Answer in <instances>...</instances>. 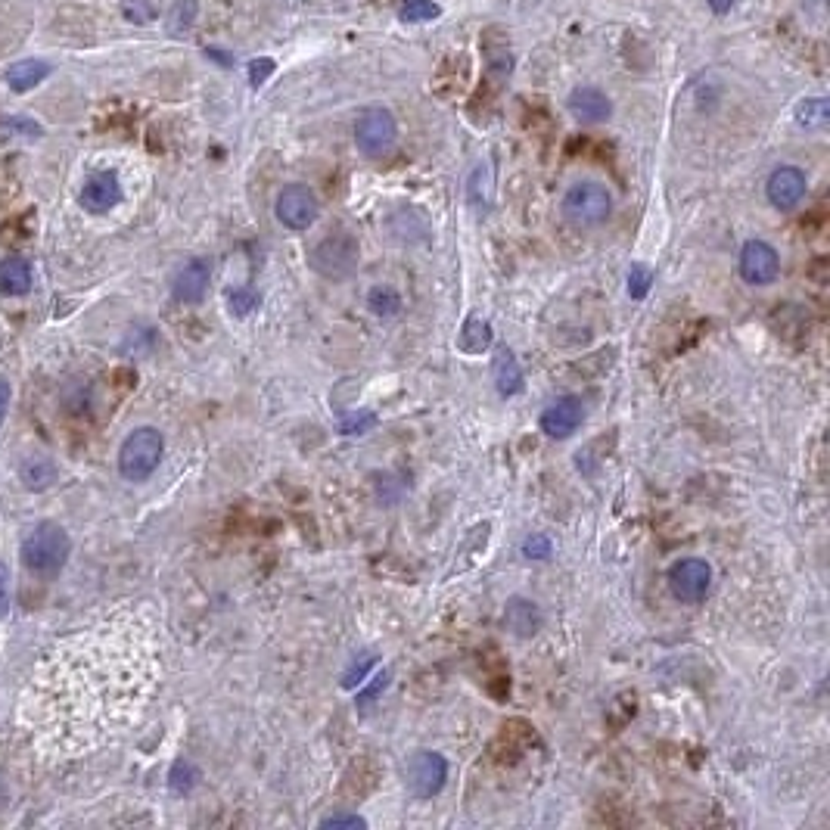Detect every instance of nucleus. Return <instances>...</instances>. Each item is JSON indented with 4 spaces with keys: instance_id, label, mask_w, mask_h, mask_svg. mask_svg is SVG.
Instances as JSON below:
<instances>
[{
    "instance_id": "7",
    "label": "nucleus",
    "mask_w": 830,
    "mask_h": 830,
    "mask_svg": "<svg viewBox=\"0 0 830 830\" xmlns=\"http://www.w3.org/2000/svg\"><path fill=\"white\" fill-rule=\"evenodd\" d=\"M669 591L681 604H703L712 591V566L700 557H684L672 563Z\"/></svg>"
},
{
    "instance_id": "32",
    "label": "nucleus",
    "mask_w": 830,
    "mask_h": 830,
    "mask_svg": "<svg viewBox=\"0 0 830 830\" xmlns=\"http://www.w3.org/2000/svg\"><path fill=\"white\" fill-rule=\"evenodd\" d=\"M554 554V541L548 535H541V532H532L526 541H523V557L529 560H548Z\"/></svg>"
},
{
    "instance_id": "26",
    "label": "nucleus",
    "mask_w": 830,
    "mask_h": 830,
    "mask_svg": "<svg viewBox=\"0 0 830 830\" xmlns=\"http://www.w3.org/2000/svg\"><path fill=\"white\" fill-rule=\"evenodd\" d=\"M653 271L647 265H632L628 268V277H625V293L632 299H647L650 286H653Z\"/></svg>"
},
{
    "instance_id": "31",
    "label": "nucleus",
    "mask_w": 830,
    "mask_h": 830,
    "mask_svg": "<svg viewBox=\"0 0 830 830\" xmlns=\"http://www.w3.org/2000/svg\"><path fill=\"white\" fill-rule=\"evenodd\" d=\"M377 426V414L374 411H361V414H352L339 423V433L342 436H364L367 429H374Z\"/></svg>"
},
{
    "instance_id": "3",
    "label": "nucleus",
    "mask_w": 830,
    "mask_h": 830,
    "mask_svg": "<svg viewBox=\"0 0 830 830\" xmlns=\"http://www.w3.org/2000/svg\"><path fill=\"white\" fill-rule=\"evenodd\" d=\"M165 454V439L156 426H137L119 448V473L128 482H147Z\"/></svg>"
},
{
    "instance_id": "29",
    "label": "nucleus",
    "mask_w": 830,
    "mask_h": 830,
    "mask_svg": "<svg viewBox=\"0 0 830 830\" xmlns=\"http://www.w3.org/2000/svg\"><path fill=\"white\" fill-rule=\"evenodd\" d=\"M377 666V656L374 653H361L358 660H352V666L346 669V675H342V684H346V688L352 691V688H358V684H364V678H367V672Z\"/></svg>"
},
{
    "instance_id": "28",
    "label": "nucleus",
    "mask_w": 830,
    "mask_h": 830,
    "mask_svg": "<svg viewBox=\"0 0 830 830\" xmlns=\"http://www.w3.org/2000/svg\"><path fill=\"white\" fill-rule=\"evenodd\" d=\"M227 302H231V311L240 314V318H246V314H252L255 308L262 305V296L252 290V286H237V290L227 293Z\"/></svg>"
},
{
    "instance_id": "36",
    "label": "nucleus",
    "mask_w": 830,
    "mask_h": 830,
    "mask_svg": "<svg viewBox=\"0 0 830 830\" xmlns=\"http://www.w3.org/2000/svg\"><path fill=\"white\" fill-rule=\"evenodd\" d=\"M10 610V569L7 563H0V619Z\"/></svg>"
},
{
    "instance_id": "33",
    "label": "nucleus",
    "mask_w": 830,
    "mask_h": 830,
    "mask_svg": "<svg viewBox=\"0 0 830 830\" xmlns=\"http://www.w3.org/2000/svg\"><path fill=\"white\" fill-rule=\"evenodd\" d=\"M125 19H131L134 25H147L156 19V7L150 4V0H128V4L122 7Z\"/></svg>"
},
{
    "instance_id": "24",
    "label": "nucleus",
    "mask_w": 830,
    "mask_h": 830,
    "mask_svg": "<svg viewBox=\"0 0 830 830\" xmlns=\"http://www.w3.org/2000/svg\"><path fill=\"white\" fill-rule=\"evenodd\" d=\"M436 16H442V7L433 4V0H408V4L398 10V19L408 25H420V22H433Z\"/></svg>"
},
{
    "instance_id": "12",
    "label": "nucleus",
    "mask_w": 830,
    "mask_h": 830,
    "mask_svg": "<svg viewBox=\"0 0 830 830\" xmlns=\"http://www.w3.org/2000/svg\"><path fill=\"white\" fill-rule=\"evenodd\" d=\"M78 203L91 215H103L109 209H116L122 203V184H119L116 171H97V175H91L78 193Z\"/></svg>"
},
{
    "instance_id": "38",
    "label": "nucleus",
    "mask_w": 830,
    "mask_h": 830,
    "mask_svg": "<svg viewBox=\"0 0 830 830\" xmlns=\"http://www.w3.org/2000/svg\"><path fill=\"white\" fill-rule=\"evenodd\" d=\"M706 4H709V10L715 16H725V13H731L737 7V0H706Z\"/></svg>"
},
{
    "instance_id": "4",
    "label": "nucleus",
    "mask_w": 830,
    "mask_h": 830,
    "mask_svg": "<svg viewBox=\"0 0 830 830\" xmlns=\"http://www.w3.org/2000/svg\"><path fill=\"white\" fill-rule=\"evenodd\" d=\"M398 140V122L386 106H367L355 119V147L367 159H383Z\"/></svg>"
},
{
    "instance_id": "23",
    "label": "nucleus",
    "mask_w": 830,
    "mask_h": 830,
    "mask_svg": "<svg viewBox=\"0 0 830 830\" xmlns=\"http://www.w3.org/2000/svg\"><path fill=\"white\" fill-rule=\"evenodd\" d=\"M367 308L374 311L377 318H395V314L402 311V296H398L395 286L380 283L367 293Z\"/></svg>"
},
{
    "instance_id": "10",
    "label": "nucleus",
    "mask_w": 830,
    "mask_h": 830,
    "mask_svg": "<svg viewBox=\"0 0 830 830\" xmlns=\"http://www.w3.org/2000/svg\"><path fill=\"white\" fill-rule=\"evenodd\" d=\"M806 193H809V178H806L803 168H796V165H778V168L768 175L765 196H768V203L775 206V209H781V212L796 209V206L806 199Z\"/></svg>"
},
{
    "instance_id": "15",
    "label": "nucleus",
    "mask_w": 830,
    "mask_h": 830,
    "mask_svg": "<svg viewBox=\"0 0 830 830\" xmlns=\"http://www.w3.org/2000/svg\"><path fill=\"white\" fill-rule=\"evenodd\" d=\"M504 625L517 638H535L541 632V625H545V616H541L538 604H532V600L510 597L504 607Z\"/></svg>"
},
{
    "instance_id": "34",
    "label": "nucleus",
    "mask_w": 830,
    "mask_h": 830,
    "mask_svg": "<svg viewBox=\"0 0 830 830\" xmlns=\"http://www.w3.org/2000/svg\"><path fill=\"white\" fill-rule=\"evenodd\" d=\"M386 688H389V672H377L374 678H370V684H367V688H364V691L358 694V703H361V706L367 709V703H374V700H377V697H380V694H383Z\"/></svg>"
},
{
    "instance_id": "9",
    "label": "nucleus",
    "mask_w": 830,
    "mask_h": 830,
    "mask_svg": "<svg viewBox=\"0 0 830 830\" xmlns=\"http://www.w3.org/2000/svg\"><path fill=\"white\" fill-rule=\"evenodd\" d=\"M740 277L750 286H768L781 274V255L765 240H747L740 249Z\"/></svg>"
},
{
    "instance_id": "2",
    "label": "nucleus",
    "mask_w": 830,
    "mask_h": 830,
    "mask_svg": "<svg viewBox=\"0 0 830 830\" xmlns=\"http://www.w3.org/2000/svg\"><path fill=\"white\" fill-rule=\"evenodd\" d=\"M560 212L572 227H600L613 215V193L600 181H576L563 193Z\"/></svg>"
},
{
    "instance_id": "11",
    "label": "nucleus",
    "mask_w": 830,
    "mask_h": 830,
    "mask_svg": "<svg viewBox=\"0 0 830 830\" xmlns=\"http://www.w3.org/2000/svg\"><path fill=\"white\" fill-rule=\"evenodd\" d=\"M541 433L551 439H569L585 423V405L576 395H563L541 411Z\"/></svg>"
},
{
    "instance_id": "1",
    "label": "nucleus",
    "mask_w": 830,
    "mask_h": 830,
    "mask_svg": "<svg viewBox=\"0 0 830 830\" xmlns=\"http://www.w3.org/2000/svg\"><path fill=\"white\" fill-rule=\"evenodd\" d=\"M72 554V538L60 523H38L22 541V563L35 576H56Z\"/></svg>"
},
{
    "instance_id": "20",
    "label": "nucleus",
    "mask_w": 830,
    "mask_h": 830,
    "mask_svg": "<svg viewBox=\"0 0 830 830\" xmlns=\"http://www.w3.org/2000/svg\"><path fill=\"white\" fill-rule=\"evenodd\" d=\"M796 122L809 128V131H824L830 125V103L827 97H806L796 103Z\"/></svg>"
},
{
    "instance_id": "6",
    "label": "nucleus",
    "mask_w": 830,
    "mask_h": 830,
    "mask_svg": "<svg viewBox=\"0 0 830 830\" xmlns=\"http://www.w3.org/2000/svg\"><path fill=\"white\" fill-rule=\"evenodd\" d=\"M274 215L286 231H296V234L308 231V227L321 218V199L308 184H286L277 193Z\"/></svg>"
},
{
    "instance_id": "13",
    "label": "nucleus",
    "mask_w": 830,
    "mask_h": 830,
    "mask_svg": "<svg viewBox=\"0 0 830 830\" xmlns=\"http://www.w3.org/2000/svg\"><path fill=\"white\" fill-rule=\"evenodd\" d=\"M566 109L579 125H604L613 116V100L600 88L582 84V88H572V94L566 100Z\"/></svg>"
},
{
    "instance_id": "8",
    "label": "nucleus",
    "mask_w": 830,
    "mask_h": 830,
    "mask_svg": "<svg viewBox=\"0 0 830 830\" xmlns=\"http://www.w3.org/2000/svg\"><path fill=\"white\" fill-rule=\"evenodd\" d=\"M405 781H408V790L417 799L439 796L445 781H448V759L442 753H433V750L414 753L408 759V768H405Z\"/></svg>"
},
{
    "instance_id": "16",
    "label": "nucleus",
    "mask_w": 830,
    "mask_h": 830,
    "mask_svg": "<svg viewBox=\"0 0 830 830\" xmlns=\"http://www.w3.org/2000/svg\"><path fill=\"white\" fill-rule=\"evenodd\" d=\"M492 380H495V389L501 398H513V395H520L523 386H526V377H523V367L517 361V355H513V349L501 346L492 358Z\"/></svg>"
},
{
    "instance_id": "37",
    "label": "nucleus",
    "mask_w": 830,
    "mask_h": 830,
    "mask_svg": "<svg viewBox=\"0 0 830 830\" xmlns=\"http://www.w3.org/2000/svg\"><path fill=\"white\" fill-rule=\"evenodd\" d=\"M10 398H13V389L7 380H0V426L7 420V408H10Z\"/></svg>"
},
{
    "instance_id": "25",
    "label": "nucleus",
    "mask_w": 830,
    "mask_h": 830,
    "mask_svg": "<svg viewBox=\"0 0 830 830\" xmlns=\"http://www.w3.org/2000/svg\"><path fill=\"white\" fill-rule=\"evenodd\" d=\"M196 16H199L196 0H175V7H171V13H168V28L175 35H181V32H187V28L196 22Z\"/></svg>"
},
{
    "instance_id": "22",
    "label": "nucleus",
    "mask_w": 830,
    "mask_h": 830,
    "mask_svg": "<svg viewBox=\"0 0 830 830\" xmlns=\"http://www.w3.org/2000/svg\"><path fill=\"white\" fill-rule=\"evenodd\" d=\"M457 346H461L464 352L470 355H479L492 346V327L489 321H482V318H467L461 333H457Z\"/></svg>"
},
{
    "instance_id": "14",
    "label": "nucleus",
    "mask_w": 830,
    "mask_h": 830,
    "mask_svg": "<svg viewBox=\"0 0 830 830\" xmlns=\"http://www.w3.org/2000/svg\"><path fill=\"white\" fill-rule=\"evenodd\" d=\"M209 283H212V265L206 259H190L175 274V283H171V296H175L178 302H184V305H196V302L206 299Z\"/></svg>"
},
{
    "instance_id": "5",
    "label": "nucleus",
    "mask_w": 830,
    "mask_h": 830,
    "mask_svg": "<svg viewBox=\"0 0 830 830\" xmlns=\"http://www.w3.org/2000/svg\"><path fill=\"white\" fill-rule=\"evenodd\" d=\"M308 262L321 277H330V280L349 277L358 265V240L349 231H330L308 252Z\"/></svg>"
},
{
    "instance_id": "30",
    "label": "nucleus",
    "mask_w": 830,
    "mask_h": 830,
    "mask_svg": "<svg viewBox=\"0 0 830 830\" xmlns=\"http://www.w3.org/2000/svg\"><path fill=\"white\" fill-rule=\"evenodd\" d=\"M324 830H364L367 818H361L358 812H333L327 818H321Z\"/></svg>"
},
{
    "instance_id": "17",
    "label": "nucleus",
    "mask_w": 830,
    "mask_h": 830,
    "mask_svg": "<svg viewBox=\"0 0 830 830\" xmlns=\"http://www.w3.org/2000/svg\"><path fill=\"white\" fill-rule=\"evenodd\" d=\"M32 265L19 255H10V259L0 262V293L4 296H25L32 290Z\"/></svg>"
},
{
    "instance_id": "21",
    "label": "nucleus",
    "mask_w": 830,
    "mask_h": 830,
    "mask_svg": "<svg viewBox=\"0 0 830 830\" xmlns=\"http://www.w3.org/2000/svg\"><path fill=\"white\" fill-rule=\"evenodd\" d=\"M56 479V467L50 457L44 454H35V457H28V461L22 464V482H25V489H32V492H44L50 489Z\"/></svg>"
},
{
    "instance_id": "27",
    "label": "nucleus",
    "mask_w": 830,
    "mask_h": 830,
    "mask_svg": "<svg viewBox=\"0 0 830 830\" xmlns=\"http://www.w3.org/2000/svg\"><path fill=\"white\" fill-rule=\"evenodd\" d=\"M199 781V771L190 759H178L171 765V790L175 793H190Z\"/></svg>"
},
{
    "instance_id": "39",
    "label": "nucleus",
    "mask_w": 830,
    "mask_h": 830,
    "mask_svg": "<svg viewBox=\"0 0 830 830\" xmlns=\"http://www.w3.org/2000/svg\"><path fill=\"white\" fill-rule=\"evenodd\" d=\"M7 799V787H4V781H0V803H4Z\"/></svg>"
},
{
    "instance_id": "19",
    "label": "nucleus",
    "mask_w": 830,
    "mask_h": 830,
    "mask_svg": "<svg viewBox=\"0 0 830 830\" xmlns=\"http://www.w3.org/2000/svg\"><path fill=\"white\" fill-rule=\"evenodd\" d=\"M467 196H470V206L476 212H489L492 196H495V178H492V165L489 162H479L473 168V175L467 181Z\"/></svg>"
},
{
    "instance_id": "35",
    "label": "nucleus",
    "mask_w": 830,
    "mask_h": 830,
    "mask_svg": "<svg viewBox=\"0 0 830 830\" xmlns=\"http://www.w3.org/2000/svg\"><path fill=\"white\" fill-rule=\"evenodd\" d=\"M271 72H274V60H252V63H249V81H252V88H259V84H265Z\"/></svg>"
},
{
    "instance_id": "18",
    "label": "nucleus",
    "mask_w": 830,
    "mask_h": 830,
    "mask_svg": "<svg viewBox=\"0 0 830 830\" xmlns=\"http://www.w3.org/2000/svg\"><path fill=\"white\" fill-rule=\"evenodd\" d=\"M47 75H50V66H47L44 60H19V63H13V66L4 72V78H7V84H10V91H16V94L35 91Z\"/></svg>"
}]
</instances>
